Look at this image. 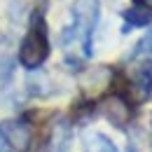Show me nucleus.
<instances>
[{
	"label": "nucleus",
	"mask_w": 152,
	"mask_h": 152,
	"mask_svg": "<svg viewBox=\"0 0 152 152\" xmlns=\"http://www.w3.org/2000/svg\"><path fill=\"white\" fill-rule=\"evenodd\" d=\"M70 14H73V26H68L61 33V42L68 45L77 35L82 40L84 54L91 56V40H94V31L101 14V0H75L70 7Z\"/></svg>",
	"instance_id": "1"
},
{
	"label": "nucleus",
	"mask_w": 152,
	"mask_h": 152,
	"mask_svg": "<svg viewBox=\"0 0 152 152\" xmlns=\"http://www.w3.org/2000/svg\"><path fill=\"white\" fill-rule=\"evenodd\" d=\"M49 56V40L42 17H31V28L26 38L21 40L19 47V61L26 70H38Z\"/></svg>",
	"instance_id": "2"
},
{
	"label": "nucleus",
	"mask_w": 152,
	"mask_h": 152,
	"mask_svg": "<svg viewBox=\"0 0 152 152\" xmlns=\"http://www.w3.org/2000/svg\"><path fill=\"white\" fill-rule=\"evenodd\" d=\"M101 115H103L113 126H117V129H122V126H126V124L131 122V108H129L126 98L119 96V94L105 96V98L101 101Z\"/></svg>",
	"instance_id": "3"
},
{
	"label": "nucleus",
	"mask_w": 152,
	"mask_h": 152,
	"mask_svg": "<svg viewBox=\"0 0 152 152\" xmlns=\"http://www.w3.org/2000/svg\"><path fill=\"white\" fill-rule=\"evenodd\" d=\"M129 94L136 103H148L152 98V63H143L140 68H136L129 82Z\"/></svg>",
	"instance_id": "4"
},
{
	"label": "nucleus",
	"mask_w": 152,
	"mask_h": 152,
	"mask_svg": "<svg viewBox=\"0 0 152 152\" xmlns=\"http://www.w3.org/2000/svg\"><path fill=\"white\" fill-rule=\"evenodd\" d=\"M5 140H10V148L14 152H26L31 148V129L23 119H12L5 122V126L0 129Z\"/></svg>",
	"instance_id": "5"
},
{
	"label": "nucleus",
	"mask_w": 152,
	"mask_h": 152,
	"mask_svg": "<svg viewBox=\"0 0 152 152\" xmlns=\"http://www.w3.org/2000/svg\"><path fill=\"white\" fill-rule=\"evenodd\" d=\"M73 140V129L68 124V119H56L49 129V138H47V152H68Z\"/></svg>",
	"instance_id": "6"
},
{
	"label": "nucleus",
	"mask_w": 152,
	"mask_h": 152,
	"mask_svg": "<svg viewBox=\"0 0 152 152\" xmlns=\"http://www.w3.org/2000/svg\"><path fill=\"white\" fill-rule=\"evenodd\" d=\"M122 17H124V33H129L131 28H143V26H150L152 23V10L150 7H145L143 2H136L131 7H126L124 12H122Z\"/></svg>",
	"instance_id": "7"
},
{
	"label": "nucleus",
	"mask_w": 152,
	"mask_h": 152,
	"mask_svg": "<svg viewBox=\"0 0 152 152\" xmlns=\"http://www.w3.org/2000/svg\"><path fill=\"white\" fill-rule=\"evenodd\" d=\"M110 77H113V73H110V68H105V66H98V68H91L87 75H84V91L89 96H96L101 94L108 84H110Z\"/></svg>",
	"instance_id": "8"
},
{
	"label": "nucleus",
	"mask_w": 152,
	"mask_h": 152,
	"mask_svg": "<svg viewBox=\"0 0 152 152\" xmlns=\"http://www.w3.org/2000/svg\"><path fill=\"white\" fill-rule=\"evenodd\" d=\"M87 152H117L115 143L103 133H91L87 138Z\"/></svg>",
	"instance_id": "9"
},
{
	"label": "nucleus",
	"mask_w": 152,
	"mask_h": 152,
	"mask_svg": "<svg viewBox=\"0 0 152 152\" xmlns=\"http://www.w3.org/2000/svg\"><path fill=\"white\" fill-rule=\"evenodd\" d=\"M12 73H14V63H12V58H10V56H5L2 61H0V80L7 82V80L12 77Z\"/></svg>",
	"instance_id": "10"
},
{
	"label": "nucleus",
	"mask_w": 152,
	"mask_h": 152,
	"mask_svg": "<svg viewBox=\"0 0 152 152\" xmlns=\"http://www.w3.org/2000/svg\"><path fill=\"white\" fill-rule=\"evenodd\" d=\"M136 52H143V54H150L152 56V28L145 33V38L136 45Z\"/></svg>",
	"instance_id": "11"
},
{
	"label": "nucleus",
	"mask_w": 152,
	"mask_h": 152,
	"mask_svg": "<svg viewBox=\"0 0 152 152\" xmlns=\"http://www.w3.org/2000/svg\"><path fill=\"white\" fill-rule=\"evenodd\" d=\"M0 152H5V136H2V131H0Z\"/></svg>",
	"instance_id": "12"
},
{
	"label": "nucleus",
	"mask_w": 152,
	"mask_h": 152,
	"mask_svg": "<svg viewBox=\"0 0 152 152\" xmlns=\"http://www.w3.org/2000/svg\"><path fill=\"white\" fill-rule=\"evenodd\" d=\"M140 2H143L145 7H150V10H152V0H140Z\"/></svg>",
	"instance_id": "13"
}]
</instances>
